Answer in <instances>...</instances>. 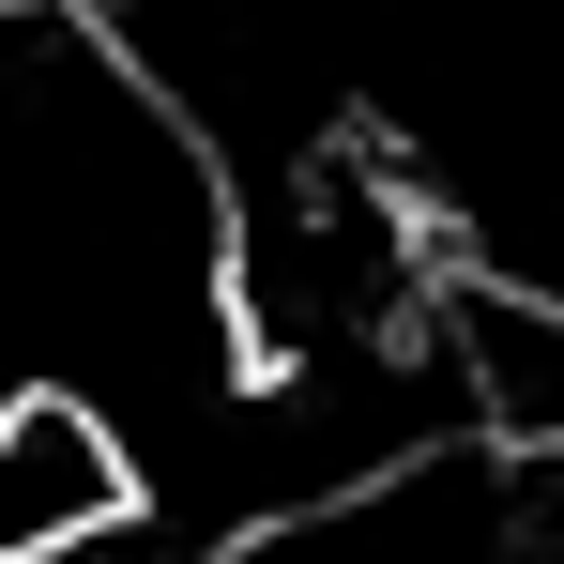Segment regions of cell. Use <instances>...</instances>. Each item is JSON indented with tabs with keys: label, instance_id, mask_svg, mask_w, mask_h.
I'll use <instances>...</instances> for the list:
<instances>
[{
	"label": "cell",
	"instance_id": "cell-1",
	"mask_svg": "<svg viewBox=\"0 0 564 564\" xmlns=\"http://www.w3.org/2000/svg\"><path fill=\"white\" fill-rule=\"evenodd\" d=\"M122 519H138V458L93 397H62V381L0 397V564H62Z\"/></svg>",
	"mask_w": 564,
	"mask_h": 564
}]
</instances>
